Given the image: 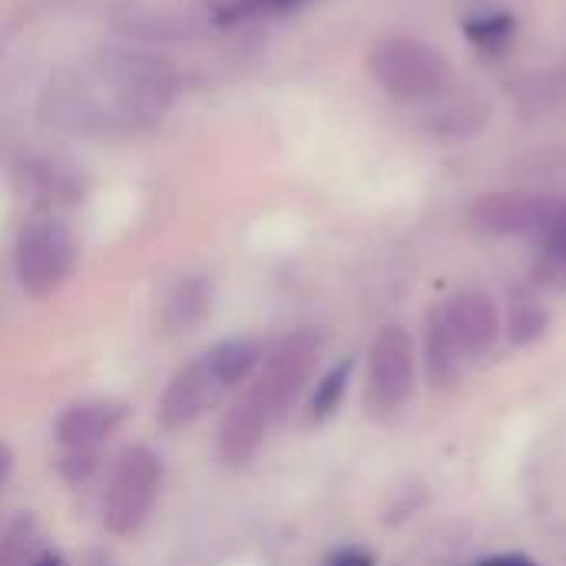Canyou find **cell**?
<instances>
[{"instance_id":"obj_15","label":"cell","mask_w":566,"mask_h":566,"mask_svg":"<svg viewBox=\"0 0 566 566\" xmlns=\"http://www.w3.org/2000/svg\"><path fill=\"white\" fill-rule=\"evenodd\" d=\"M458 358H461V355H458V348H454L451 335L444 332L441 315H434V318H431V325H428V368H431L434 385H438V381H444V378H451V371H454Z\"/></svg>"},{"instance_id":"obj_20","label":"cell","mask_w":566,"mask_h":566,"mask_svg":"<svg viewBox=\"0 0 566 566\" xmlns=\"http://www.w3.org/2000/svg\"><path fill=\"white\" fill-rule=\"evenodd\" d=\"M547 252L557 265L566 269V212H560L551 226V242H547Z\"/></svg>"},{"instance_id":"obj_10","label":"cell","mask_w":566,"mask_h":566,"mask_svg":"<svg viewBox=\"0 0 566 566\" xmlns=\"http://www.w3.org/2000/svg\"><path fill=\"white\" fill-rule=\"evenodd\" d=\"M269 424H272V411L249 391L239 405H232V411L219 428V461L229 468H245L262 448Z\"/></svg>"},{"instance_id":"obj_25","label":"cell","mask_w":566,"mask_h":566,"mask_svg":"<svg viewBox=\"0 0 566 566\" xmlns=\"http://www.w3.org/2000/svg\"><path fill=\"white\" fill-rule=\"evenodd\" d=\"M83 566H113V560H109L106 554H93V557H90Z\"/></svg>"},{"instance_id":"obj_23","label":"cell","mask_w":566,"mask_h":566,"mask_svg":"<svg viewBox=\"0 0 566 566\" xmlns=\"http://www.w3.org/2000/svg\"><path fill=\"white\" fill-rule=\"evenodd\" d=\"M27 566H70V564H66V557H63L60 551H40V554H36V557H33Z\"/></svg>"},{"instance_id":"obj_24","label":"cell","mask_w":566,"mask_h":566,"mask_svg":"<svg viewBox=\"0 0 566 566\" xmlns=\"http://www.w3.org/2000/svg\"><path fill=\"white\" fill-rule=\"evenodd\" d=\"M10 471H13V454H10L7 444H0V484L10 478Z\"/></svg>"},{"instance_id":"obj_14","label":"cell","mask_w":566,"mask_h":566,"mask_svg":"<svg viewBox=\"0 0 566 566\" xmlns=\"http://www.w3.org/2000/svg\"><path fill=\"white\" fill-rule=\"evenodd\" d=\"M348 381H352V361H338L315 388L312 395V418L315 421H325L338 411V405L345 401V391H348Z\"/></svg>"},{"instance_id":"obj_5","label":"cell","mask_w":566,"mask_h":566,"mask_svg":"<svg viewBox=\"0 0 566 566\" xmlns=\"http://www.w3.org/2000/svg\"><path fill=\"white\" fill-rule=\"evenodd\" d=\"M318 352H322V332L315 328H298L272 348L265 368L252 385V395L272 411V418L282 415L298 398V391L315 371Z\"/></svg>"},{"instance_id":"obj_9","label":"cell","mask_w":566,"mask_h":566,"mask_svg":"<svg viewBox=\"0 0 566 566\" xmlns=\"http://www.w3.org/2000/svg\"><path fill=\"white\" fill-rule=\"evenodd\" d=\"M123 401H80L56 418V441L63 451H96L126 421Z\"/></svg>"},{"instance_id":"obj_11","label":"cell","mask_w":566,"mask_h":566,"mask_svg":"<svg viewBox=\"0 0 566 566\" xmlns=\"http://www.w3.org/2000/svg\"><path fill=\"white\" fill-rule=\"evenodd\" d=\"M547 216H551V206L544 199L524 196V192H494V196L478 199L471 209V222L491 235L534 232L537 226H544Z\"/></svg>"},{"instance_id":"obj_7","label":"cell","mask_w":566,"mask_h":566,"mask_svg":"<svg viewBox=\"0 0 566 566\" xmlns=\"http://www.w3.org/2000/svg\"><path fill=\"white\" fill-rule=\"evenodd\" d=\"M441 322H444V332L451 335L458 355H484L497 345L501 338V315H497V305L488 292L481 289H468L461 292L458 298L448 302V308L441 312Z\"/></svg>"},{"instance_id":"obj_22","label":"cell","mask_w":566,"mask_h":566,"mask_svg":"<svg viewBox=\"0 0 566 566\" xmlns=\"http://www.w3.org/2000/svg\"><path fill=\"white\" fill-rule=\"evenodd\" d=\"M474 566H537L531 557H524V554H501V557H491V560H481V564Z\"/></svg>"},{"instance_id":"obj_16","label":"cell","mask_w":566,"mask_h":566,"mask_svg":"<svg viewBox=\"0 0 566 566\" xmlns=\"http://www.w3.org/2000/svg\"><path fill=\"white\" fill-rule=\"evenodd\" d=\"M206 285L202 282H189V285H182L176 295H172V302H169V325H176V328H189L192 322H199L202 318V312H206Z\"/></svg>"},{"instance_id":"obj_13","label":"cell","mask_w":566,"mask_h":566,"mask_svg":"<svg viewBox=\"0 0 566 566\" xmlns=\"http://www.w3.org/2000/svg\"><path fill=\"white\" fill-rule=\"evenodd\" d=\"M40 551V527L30 514L17 517L7 531H0V566H27Z\"/></svg>"},{"instance_id":"obj_12","label":"cell","mask_w":566,"mask_h":566,"mask_svg":"<svg viewBox=\"0 0 566 566\" xmlns=\"http://www.w3.org/2000/svg\"><path fill=\"white\" fill-rule=\"evenodd\" d=\"M202 358H206L216 385L222 391H229V388H239L255 371V365L262 358V348L255 342H249V338H229V342H219L216 348H209Z\"/></svg>"},{"instance_id":"obj_21","label":"cell","mask_w":566,"mask_h":566,"mask_svg":"<svg viewBox=\"0 0 566 566\" xmlns=\"http://www.w3.org/2000/svg\"><path fill=\"white\" fill-rule=\"evenodd\" d=\"M325 566H375V557L361 547H345V551L332 554Z\"/></svg>"},{"instance_id":"obj_17","label":"cell","mask_w":566,"mask_h":566,"mask_svg":"<svg viewBox=\"0 0 566 566\" xmlns=\"http://www.w3.org/2000/svg\"><path fill=\"white\" fill-rule=\"evenodd\" d=\"M547 332V312L534 302H517L511 312V338L514 345H531Z\"/></svg>"},{"instance_id":"obj_19","label":"cell","mask_w":566,"mask_h":566,"mask_svg":"<svg viewBox=\"0 0 566 566\" xmlns=\"http://www.w3.org/2000/svg\"><path fill=\"white\" fill-rule=\"evenodd\" d=\"M93 468H96V451H66L60 461V471L70 481H86Z\"/></svg>"},{"instance_id":"obj_1","label":"cell","mask_w":566,"mask_h":566,"mask_svg":"<svg viewBox=\"0 0 566 566\" xmlns=\"http://www.w3.org/2000/svg\"><path fill=\"white\" fill-rule=\"evenodd\" d=\"M172 73L143 56H99L53 93V113L83 129H133L172 99Z\"/></svg>"},{"instance_id":"obj_8","label":"cell","mask_w":566,"mask_h":566,"mask_svg":"<svg viewBox=\"0 0 566 566\" xmlns=\"http://www.w3.org/2000/svg\"><path fill=\"white\" fill-rule=\"evenodd\" d=\"M219 395H226V391L216 385L206 358L189 361L186 368H179L172 375V381L166 385V391L159 398V424H163V431H182V428L196 424L219 401Z\"/></svg>"},{"instance_id":"obj_6","label":"cell","mask_w":566,"mask_h":566,"mask_svg":"<svg viewBox=\"0 0 566 566\" xmlns=\"http://www.w3.org/2000/svg\"><path fill=\"white\" fill-rule=\"evenodd\" d=\"M415 388V342L401 325H385L368 352V398L381 411H395Z\"/></svg>"},{"instance_id":"obj_18","label":"cell","mask_w":566,"mask_h":566,"mask_svg":"<svg viewBox=\"0 0 566 566\" xmlns=\"http://www.w3.org/2000/svg\"><path fill=\"white\" fill-rule=\"evenodd\" d=\"M295 3H302V0H232L222 13H219V20L229 27V23H235V20H245V17H259V13H275V10H289V7H295Z\"/></svg>"},{"instance_id":"obj_2","label":"cell","mask_w":566,"mask_h":566,"mask_svg":"<svg viewBox=\"0 0 566 566\" xmlns=\"http://www.w3.org/2000/svg\"><path fill=\"white\" fill-rule=\"evenodd\" d=\"M159 484H163L159 458L143 444L123 448L109 471V484L103 497V527L113 537H133L149 517Z\"/></svg>"},{"instance_id":"obj_3","label":"cell","mask_w":566,"mask_h":566,"mask_svg":"<svg viewBox=\"0 0 566 566\" xmlns=\"http://www.w3.org/2000/svg\"><path fill=\"white\" fill-rule=\"evenodd\" d=\"M13 262H17V279L27 295L33 298L53 295L73 275V265H76V242H73L70 226L50 212L33 216L20 229Z\"/></svg>"},{"instance_id":"obj_4","label":"cell","mask_w":566,"mask_h":566,"mask_svg":"<svg viewBox=\"0 0 566 566\" xmlns=\"http://www.w3.org/2000/svg\"><path fill=\"white\" fill-rule=\"evenodd\" d=\"M368 66L375 80L398 99H424L448 83L444 56L418 40H385L375 46Z\"/></svg>"}]
</instances>
